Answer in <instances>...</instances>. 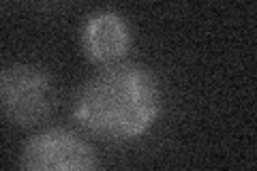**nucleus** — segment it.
I'll use <instances>...</instances> for the list:
<instances>
[{
	"label": "nucleus",
	"instance_id": "2",
	"mask_svg": "<svg viewBox=\"0 0 257 171\" xmlns=\"http://www.w3.org/2000/svg\"><path fill=\"white\" fill-rule=\"evenodd\" d=\"M54 107V88L47 73L32 64L0 69V116L11 124L30 126Z\"/></svg>",
	"mask_w": 257,
	"mask_h": 171
},
{
	"label": "nucleus",
	"instance_id": "3",
	"mask_svg": "<svg viewBox=\"0 0 257 171\" xmlns=\"http://www.w3.org/2000/svg\"><path fill=\"white\" fill-rule=\"evenodd\" d=\"M96 165L94 150L67 128H45L32 135L20 154V167L28 171H77Z\"/></svg>",
	"mask_w": 257,
	"mask_h": 171
},
{
	"label": "nucleus",
	"instance_id": "1",
	"mask_svg": "<svg viewBox=\"0 0 257 171\" xmlns=\"http://www.w3.org/2000/svg\"><path fill=\"white\" fill-rule=\"evenodd\" d=\"M161 111V86L138 64H109L82 86L73 116L86 131L105 139L146 133Z\"/></svg>",
	"mask_w": 257,
	"mask_h": 171
},
{
	"label": "nucleus",
	"instance_id": "4",
	"mask_svg": "<svg viewBox=\"0 0 257 171\" xmlns=\"http://www.w3.org/2000/svg\"><path fill=\"white\" fill-rule=\"evenodd\" d=\"M86 56L99 64H114L124 58L131 45V32L122 15L116 11H99L90 15L82 30Z\"/></svg>",
	"mask_w": 257,
	"mask_h": 171
}]
</instances>
